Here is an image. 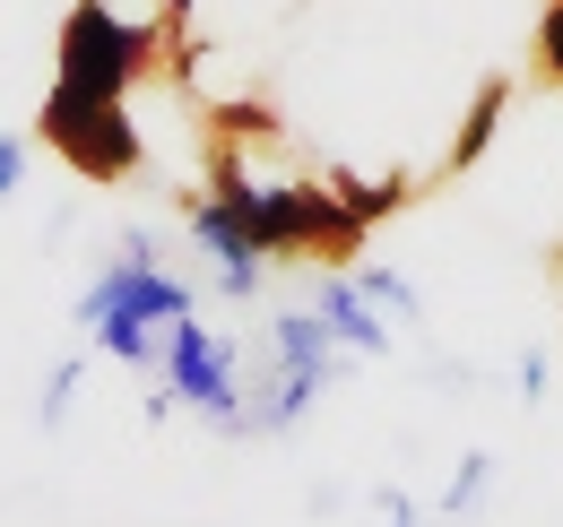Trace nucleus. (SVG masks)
<instances>
[{"mask_svg": "<svg viewBox=\"0 0 563 527\" xmlns=\"http://www.w3.org/2000/svg\"><path fill=\"white\" fill-rule=\"evenodd\" d=\"M339 355H347V346L330 337L321 312H278L261 363H252V381H243V433H261V441L295 433V424L312 415V397L339 381Z\"/></svg>", "mask_w": 563, "mask_h": 527, "instance_id": "f257e3e1", "label": "nucleus"}, {"mask_svg": "<svg viewBox=\"0 0 563 527\" xmlns=\"http://www.w3.org/2000/svg\"><path fill=\"white\" fill-rule=\"evenodd\" d=\"M147 69H165V35H156V26L122 18L113 0H70V18H62V35H53V78H62V87L122 104Z\"/></svg>", "mask_w": 563, "mask_h": 527, "instance_id": "f03ea898", "label": "nucleus"}, {"mask_svg": "<svg viewBox=\"0 0 563 527\" xmlns=\"http://www.w3.org/2000/svg\"><path fill=\"white\" fill-rule=\"evenodd\" d=\"M243 216H252L261 260H312V268H355L364 234H373L347 216V199L330 182H261Z\"/></svg>", "mask_w": 563, "mask_h": 527, "instance_id": "7ed1b4c3", "label": "nucleus"}, {"mask_svg": "<svg viewBox=\"0 0 563 527\" xmlns=\"http://www.w3.org/2000/svg\"><path fill=\"white\" fill-rule=\"evenodd\" d=\"M35 138L70 165L78 182H131L147 165V138L131 122V104H104V96H78L53 78V96L35 104Z\"/></svg>", "mask_w": 563, "mask_h": 527, "instance_id": "20e7f679", "label": "nucleus"}, {"mask_svg": "<svg viewBox=\"0 0 563 527\" xmlns=\"http://www.w3.org/2000/svg\"><path fill=\"white\" fill-rule=\"evenodd\" d=\"M156 363H165V390L183 397L200 424H217V433H243V381H234V346H225L217 329H200V312L165 329Z\"/></svg>", "mask_w": 563, "mask_h": 527, "instance_id": "39448f33", "label": "nucleus"}, {"mask_svg": "<svg viewBox=\"0 0 563 527\" xmlns=\"http://www.w3.org/2000/svg\"><path fill=\"white\" fill-rule=\"evenodd\" d=\"M252 191H261V182H252ZM174 208H183L191 243L217 260V294H225V303H252L261 277H269V268H261V243H252V216H243L252 199H217L209 182H200V191H183Z\"/></svg>", "mask_w": 563, "mask_h": 527, "instance_id": "423d86ee", "label": "nucleus"}, {"mask_svg": "<svg viewBox=\"0 0 563 527\" xmlns=\"http://www.w3.org/2000/svg\"><path fill=\"white\" fill-rule=\"evenodd\" d=\"M96 312H140V321H156V329H174V321L200 312V285L165 277L156 260H122V251H113V268L78 294V321H96Z\"/></svg>", "mask_w": 563, "mask_h": 527, "instance_id": "0eeeda50", "label": "nucleus"}, {"mask_svg": "<svg viewBox=\"0 0 563 527\" xmlns=\"http://www.w3.org/2000/svg\"><path fill=\"white\" fill-rule=\"evenodd\" d=\"M312 312L330 321V337H339L347 355H390V321L364 303V285H355V277H330V268H321V294H312Z\"/></svg>", "mask_w": 563, "mask_h": 527, "instance_id": "6e6552de", "label": "nucleus"}, {"mask_svg": "<svg viewBox=\"0 0 563 527\" xmlns=\"http://www.w3.org/2000/svg\"><path fill=\"white\" fill-rule=\"evenodd\" d=\"M330 191L347 199L355 225H390V216L417 199V173H355V165H330Z\"/></svg>", "mask_w": 563, "mask_h": 527, "instance_id": "1a4fd4ad", "label": "nucleus"}, {"mask_svg": "<svg viewBox=\"0 0 563 527\" xmlns=\"http://www.w3.org/2000/svg\"><path fill=\"white\" fill-rule=\"evenodd\" d=\"M503 113H511V78H486L477 96H468V113H460V131H451V156H442V173H468L477 156L494 147L503 131Z\"/></svg>", "mask_w": 563, "mask_h": 527, "instance_id": "9d476101", "label": "nucleus"}, {"mask_svg": "<svg viewBox=\"0 0 563 527\" xmlns=\"http://www.w3.org/2000/svg\"><path fill=\"white\" fill-rule=\"evenodd\" d=\"M355 285H364V303H373V312H382V321H390V312H399V321H408V329H417V321H424L417 285H408V277H399V268H355Z\"/></svg>", "mask_w": 563, "mask_h": 527, "instance_id": "9b49d317", "label": "nucleus"}, {"mask_svg": "<svg viewBox=\"0 0 563 527\" xmlns=\"http://www.w3.org/2000/svg\"><path fill=\"white\" fill-rule=\"evenodd\" d=\"M209 138H225V147H269V138H278V113H269V104H217Z\"/></svg>", "mask_w": 563, "mask_h": 527, "instance_id": "f8f14e48", "label": "nucleus"}, {"mask_svg": "<svg viewBox=\"0 0 563 527\" xmlns=\"http://www.w3.org/2000/svg\"><path fill=\"white\" fill-rule=\"evenodd\" d=\"M486 484H494V450H468V459H460V475L442 484V519H468V511L486 502Z\"/></svg>", "mask_w": 563, "mask_h": 527, "instance_id": "ddd939ff", "label": "nucleus"}, {"mask_svg": "<svg viewBox=\"0 0 563 527\" xmlns=\"http://www.w3.org/2000/svg\"><path fill=\"white\" fill-rule=\"evenodd\" d=\"M78 372H87V363H53V381H44V433H62V424H70V397H78Z\"/></svg>", "mask_w": 563, "mask_h": 527, "instance_id": "4468645a", "label": "nucleus"}, {"mask_svg": "<svg viewBox=\"0 0 563 527\" xmlns=\"http://www.w3.org/2000/svg\"><path fill=\"white\" fill-rule=\"evenodd\" d=\"M538 78L563 87V0H547V18H538Z\"/></svg>", "mask_w": 563, "mask_h": 527, "instance_id": "2eb2a0df", "label": "nucleus"}, {"mask_svg": "<svg viewBox=\"0 0 563 527\" xmlns=\"http://www.w3.org/2000/svg\"><path fill=\"white\" fill-rule=\"evenodd\" d=\"M18 182H26V138H9V131H0V199L18 191Z\"/></svg>", "mask_w": 563, "mask_h": 527, "instance_id": "dca6fc26", "label": "nucleus"}, {"mask_svg": "<svg viewBox=\"0 0 563 527\" xmlns=\"http://www.w3.org/2000/svg\"><path fill=\"white\" fill-rule=\"evenodd\" d=\"M373 511H382V527H417V502H408L399 484H382V493H373Z\"/></svg>", "mask_w": 563, "mask_h": 527, "instance_id": "f3484780", "label": "nucleus"}, {"mask_svg": "<svg viewBox=\"0 0 563 527\" xmlns=\"http://www.w3.org/2000/svg\"><path fill=\"white\" fill-rule=\"evenodd\" d=\"M520 397H547V355H520Z\"/></svg>", "mask_w": 563, "mask_h": 527, "instance_id": "a211bd4d", "label": "nucleus"}]
</instances>
